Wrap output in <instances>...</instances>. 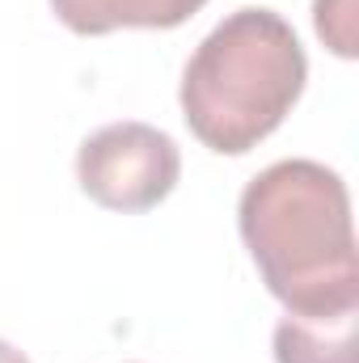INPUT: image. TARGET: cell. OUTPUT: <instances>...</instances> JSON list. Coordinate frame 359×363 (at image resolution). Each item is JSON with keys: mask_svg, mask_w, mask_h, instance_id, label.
<instances>
[{"mask_svg": "<svg viewBox=\"0 0 359 363\" xmlns=\"http://www.w3.org/2000/svg\"><path fill=\"white\" fill-rule=\"evenodd\" d=\"M359 304L334 313H287L275 325V363H359Z\"/></svg>", "mask_w": 359, "mask_h": 363, "instance_id": "obj_5", "label": "cell"}, {"mask_svg": "<svg viewBox=\"0 0 359 363\" xmlns=\"http://www.w3.org/2000/svg\"><path fill=\"white\" fill-rule=\"evenodd\" d=\"M182 152L170 131L153 123H110L77 152V182L106 211H153L174 194Z\"/></svg>", "mask_w": 359, "mask_h": 363, "instance_id": "obj_3", "label": "cell"}, {"mask_svg": "<svg viewBox=\"0 0 359 363\" xmlns=\"http://www.w3.org/2000/svg\"><path fill=\"white\" fill-rule=\"evenodd\" d=\"M359 0H313V30L317 38L338 55L355 60L359 55Z\"/></svg>", "mask_w": 359, "mask_h": 363, "instance_id": "obj_6", "label": "cell"}, {"mask_svg": "<svg viewBox=\"0 0 359 363\" xmlns=\"http://www.w3.org/2000/svg\"><path fill=\"white\" fill-rule=\"evenodd\" d=\"M0 363H30V355H26V351H17L13 342H4V338H0Z\"/></svg>", "mask_w": 359, "mask_h": 363, "instance_id": "obj_7", "label": "cell"}, {"mask_svg": "<svg viewBox=\"0 0 359 363\" xmlns=\"http://www.w3.org/2000/svg\"><path fill=\"white\" fill-rule=\"evenodd\" d=\"M241 241L287 313L359 304V258L347 182L321 161H275L237 203Z\"/></svg>", "mask_w": 359, "mask_h": 363, "instance_id": "obj_1", "label": "cell"}, {"mask_svg": "<svg viewBox=\"0 0 359 363\" xmlns=\"http://www.w3.org/2000/svg\"><path fill=\"white\" fill-rule=\"evenodd\" d=\"M207 0H51L55 17L72 34H114V30H174L186 26Z\"/></svg>", "mask_w": 359, "mask_h": 363, "instance_id": "obj_4", "label": "cell"}, {"mask_svg": "<svg viewBox=\"0 0 359 363\" xmlns=\"http://www.w3.org/2000/svg\"><path fill=\"white\" fill-rule=\"evenodd\" d=\"M304 81L309 60L296 30L270 9H237L186 60L182 118L203 148L245 157L279 131Z\"/></svg>", "mask_w": 359, "mask_h": 363, "instance_id": "obj_2", "label": "cell"}]
</instances>
